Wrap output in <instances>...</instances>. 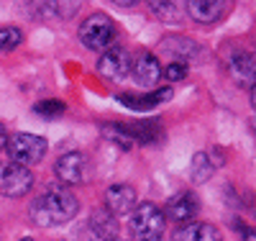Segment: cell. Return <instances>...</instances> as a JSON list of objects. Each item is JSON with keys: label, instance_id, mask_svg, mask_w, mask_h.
<instances>
[{"label": "cell", "instance_id": "cell-8", "mask_svg": "<svg viewBox=\"0 0 256 241\" xmlns=\"http://www.w3.org/2000/svg\"><path fill=\"white\" fill-rule=\"evenodd\" d=\"M198 210H200V203H198V198L192 192H177V195H172V198L166 200V205H164V218H169V221H174L177 226H184V223H190L192 218L198 215Z\"/></svg>", "mask_w": 256, "mask_h": 241}, {"label": "cell", "instance_id": "cell-6", "mask_svg": "<svg viewBox=\"0 0 256 241\" xmlns=\"http://www.w3.org/2000/svg\"><path fill=\"white\" fill-rule=\"evenodd\" d=\"M131 54H128L123 47H110L105 49L98 59V72L105 80H126L131 75Z\"/></svg>", "mask_w": 256, "mask_h": 241}, {"label": "cell", "instance_id": "cell-2", "mask_svg": "<svg viewBox=\"0 0 256 241\" xmlns=\"http://www.w3.org/2000/svg\"><path fill=\"white\" fill-rule=\"evenodd\" d=\"M116 39H118V29L113 24V18L105 13L88 16L80 26V41L92 52H105L116 47Z\"/></svg>", "mask_w": 256, "mask_h": 241}, {"label": "cell", "instance_id": "cell-27", "mask_svg": "<svg viewBox=\"0 0 256 241\" xmlns=\"http://www.w3.org/2000/svg\"><path fill=\"white\" fill-rule=\"evenodd\" d=\"M251 105H254V111H256V80L251 85Z\"/></svg>", "mask_w": 256, "mask_h": 241}, {"label": "cell", "instance_id": "cell-16", "mask_svg": "<svg viewBox=\"0 0 256 241\" xmlns=\"http://www.w3.org/2000/svg\"><path fill=\"white\" fill-rule=\"evenodd\" d=\"M123 128H126V134L131 136V141H141V144L156 141V139L162 136V128H159V123H154V121H141V123L123 126Z\"/></svg>", "mask_w": 256, "mask_h": 241}, {"label": "cell", "instance_id": "cell-29", "mask_svg": "<svg viewBox=\"0 0 256 241\" xmlns=\"http://www.w3.org/2000/svg\"><path fill=\"white\" fill-rule=\"evenodd\" d=\"M105 241H120V238H118V236H113V238H105Z\"/></svg>", "mask_w": 256, "mask_h": 241}, {"label": "cell", "instance_id": "cell-1", "mask_svg": "<svg viewBox=\"0 0 256 241\" xmlns=\"http://www.w3.org/2000/svg\"><path fill=\"white\" fill-rule=\"evenodd\" d=\"M77 210H80V203L70 190L52 187L28 205V218H31V223L41 228H52V226L70 223L77 215Z\"/></svg>", "mask_w": 256, "mask_h": 241}, {"label": "cell", "instance_id": "cell-22", "mask_svg": "<svg viewBox=\"0 0 256 241\" xmlns=\"http://www.w3.org/2000/svg\"><path fill=\"white\" fill-rule=\"evenodd\" d=\"M20 41H24V31H20V29H16V26L0 29V52H10V49H16Z\"/></svg>", "mask_w": 256, "mask_h": 241}, {"label": "cell", "instance_id": "cell-17", "mask_svg": "<svg viewBox=\"0 0 256 241\" xmlns=\"http://www.w3.org/2000/svg\"><path fill=\"white\" fill-rule=\"evenodd\" d=\"M230 75L236 77V82H241V85H246L251 77H256L254 57L251 54H236L230 59Z\"/></svg>", "mask_w": 256, "mask_h": 241}, {"label": "cell", "instance_id": "cell-28", "mask_svg": "<svg viewBox=\"0 0 256 241\" xmlns=\"http://www.w3.org/2000/svg\"><path fill=\"white\" fill-rule=\"evenodd\" d=\"M20 241H36V238H31V236H26V238H20Z\"/></svg>", "mask_w": 256, "mask_h": 241}, {"label": "cell", "instance_id": "cell-25", "mask_svg": "<svg viewBox=\"0 0 256 241\" xmlns=\"http://www.w3.org/2000/svg\"><path fill=\"white\" fill-rule=\"evenodd\" d=\"M6 144H8V131H6L3 123H0V149H6Z\"/></svg>", "mask_w": 256, "mask_h": 241}, {"label": "cell", "instance_id": "cell-26", "mask_svg": "<svg viewBox=\"0 0 256 241\" xmlns=\"http://www.w3.org/2000/svg\"><path fill=\"white\" fill-rule=\"evenodd\" d=\"M116 6H120V8H131V6H136L138 0H113Z\"/></svg>", "mask_w": 256, "mask_h": 241}, {"label": "cell", "instance_id": "cell-24", "mask_svg": "<svg viewBox=\"0 0 256 241\" xmlns=\"http://www.w3.org/2000/svg\"><path fill=\"white\" fill-rule=\"evenodd\" d=\"M241 241H256V228H241Z\"/></svg>", "mask_w": 256, "mask_h": 241}, {"label": "cell", "instance_id": "cell-23", "mask_svg": "<svg viewBox=\"0 0 256 241\" xmlns=\"http://www.w3.org/2000/svg\"><path fill=\"white\" fill-rule=\"evenodd\" d=\"M162 75H166L169 82H182V80L187 77V64H182V62H172Z\"/></svg>", "mask_w": 256, "mask_h": 241}, {"label": "cell", "instance_id": "cell-19", "mask_svg": "<svg viewBox=\"0 0 256 241\" xmlns=\"http://www.w3.org/2000/svg\"><path fill=\"white\" fill-rule=\"evenodd\" d=\"M80 6H82V0H44L46 13L54 18H62V21L72 18L80 11Z\"/></svg>", "mask_w": 256, "mask_h": 241}, {"label": "cell", "instance_id": "cell-20", "mask_svg": "<svg viewBox=\"0 0 256 241\" xmlns=\"http://www.w3.org/2000/svg\"><path fill=\"white\" fill-rule=\"evenodd\" d=\"M212 169L216 167H212V162L208 159V154L205 151H198V154L192 157V162H190V177H192V182H208Z\"/></svg>", "mask_w": 256, "mask_h": 241}, {"label": "cell", "instance_id": "cell-14", "mask_svg": "<svg viewBox=\"0 0 256 241\" xmlns=\"http://www.w3.org/2000/svg\"><path fill=\"white\" fill-rule=\"evenodd\" d=\"M169 98H172V90H169V87H162V90L148 93V95H131V93L118 95V100L123 105H128L131 111H148V108H154L159 103H166Z\"/></svg>", "mask_w": 256, "mask_h": 241}, {"label": "cell", "instance_id": "cell-13", "mask_svg": "<svg viewBox=\"0 0 256 241\" xmlns=\"http://www.w3.org/2000/svg\"><path fill=\"white\" fill-rule=\"evenodd\" d=\"M174 241H223V236L216 226H210V223L190 221V223H184L174 231Z\"/></svg>", "mask_w": 256, "mask_h": 241}, {"label": "cell", "instance_id": "cell-3", "mask_svg": "<svg viewBox=\"0 0 256 241\" xmlns=\"http://www.w3.org/2000/svg\"><path fill=\"white\" fill-rule=\"evenodd\" d=\"M164 226H166V218L154 203H138L131 210L128 228H131V236L136 241H159L164 236Z\"/></svg>", "mask_w": 256, "mask_h": 241}, {"label": "cell", "instance_id": "cell-10", "mask_svg": "<svg viewBox=\"0 0 256 241\" xmlns=\"http://www.w3.org/2000/svg\"><path fill=\"white\" fill-rule=\"evenodd\" d=\"M162 64H159V59L154 57V54H138L136 57V62L131 64V75H134V80H136V85H141V87H154V85H159V80H162Z\"/></svg>", "mask_w": 256, "mask_h": 241}, {"label": "cell", "instance_id": "cell-12", "mask_svg": "<svg viewBox=\"0 0 256 241\" xmlns=\"http://www.w3.org/2000/svg\"><path fill=\"white\" fill-rule=\"evenodd\" d=\"M162 52L166 57H174V62L187 64V59H195L200 54V47L187 36H169L162 41Z\"/></svg>", "mask_w": 256, "mask_h": 241}, {"label": "cell", "instance_id": "cell-7", "mask_svg": "<svg viewBox=\"0 0 256 241\" xmlns=\"http://www.w3.org/2000/svg\"><path fill=\"white\" fill-rule=\"evenodd\" d=\"M54 174L64 185H80V182H84V174H88V159L80 151H67V154H62L56 159Z\"/></svg>", "mask_w": 256, "mask_h": 241}, {"label": "cell", "instance_id": "cell-5", "mask_svg": "<svg viewBox=\"0 0 256 241\" xmlns=\"http://www.w3.org/2000/svg\"><path fill=\"white\" fill-rule=\"evenodd\" d=\"M34 187V172L18 162L0 164V192L8 198H24Z\"/></svg>", "mask_w": 256, "mask_h": 241}, {"label": "cell", "instance_id": "cell-4", "mask_svg": "<svg viewBox=\"0 0 256 241\" xmlns=\"http://www.w3.org/2000/svg\"><path fill=\"white\" fill-rule=\"evenodd\" d=\"M6 149H8L10 162L28 167V164H38L44 159L49 144L44 136H36V134H13V136H8Z\"/></svg>", "mask_w": 256, "mask_h": 241}, {"label": "cell", "instance_id": "cell-21", "mask_svg": "<svg viewBox=\"0 0 256 241\" xmlns=\"http://www.w3.org/2000/svg\"><path fill=\"white\" fill-rule=\"evenodd\" d=\"M64 111H67V105H64L62 100H41V103H36V105H34V113H36V116H41V118H46V121H52V118L62 116Z\"/></svg>", "mask_w": 256, "mask_h": 241}, {"label": "cell", "instance_id": "cell-9", "mask_svg": "<svg viewBox=\"0 0 256 241\" xmlns=\"http://www.w3.org/2000/svg\"><path fill=\"white\" fill-rule=\"evenodd\" d=\"M138 205V195L131 185H110L108 192H105V210L113 213L116 218L118 215H126V213H131L134 208Z\"/></svg>", "mask_w": 256, "mask_h": 241}, {"label": "cell", "instance_id": "cell-11", "mask_svg": "<svg viewBox=\"0 0 256 241\" xmlns=\"http://www.w3.org/2000/svg\"><path fill=\"white\" fill-rule=\"evenodd\" d=\"M184 8L198 24H216L226 13V0H184Z\"/></svg>", "mask_w": 256, "mask_h": 241}, {"label": "cell", "instance_id": "cell-15", "mask_svg": "<svg viewBox=\"0 0 256 241\" xmlns=\"http://www.w3.org/2000/svg\"><path fill=\"white\" fill-rule=\"evenodd\" d=\"M90 228L98 238H113L118 236V221H116V215L108 213V210H95L90 215Z\"/></svg>", "mask_w": 256, "mask_h": 241}, {"label": "cell", "instance_id": "cell-18", "mask_svg": "<svg viewBox=\"0 0 256 241\" xmlns=\"http://www.w3.org/2000/svg\"><path fill=\"white\" fill-rule=\"evenodd\" d=\"M148 11L164 24H177L180 21V8L174 0H148Z\"/></svg>", "mask_w": 256, "mask_h": 241}]
</instances>
